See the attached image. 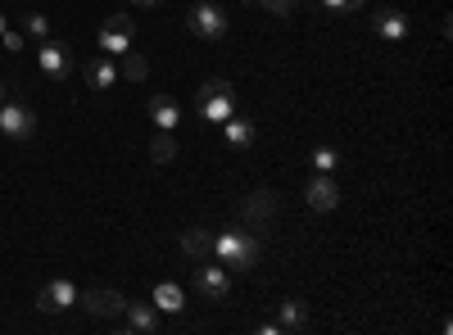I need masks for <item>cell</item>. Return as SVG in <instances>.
<instances>
[{
  "mask_svg": "<svg viewBox=\"0 0 453 335\" xmlns=\"http://www.w3.org/2000/svg\"><path fill=\"white\" fill-rule=\"evenodd\" d=\"M213 258L226 272H250V268H258V236L241 232V227H226L213 236Z\"/></svg>",
  "mask_w": 453,
  "mask_h": 335,
  "instance_id": "1",
  "label": "cell"
},
{
  "mask_svg": "<svg viewBox=\"0 0 453 335\" xmlns=\"http://www.w3.org/2000/svg\"><path fill=\"white\" fill-rule=\"evenodd\" d=\"M196 114H200V123L222 127L226 118L236 114V87L226 82V78H209V82L196 91Z\"/></svg>",
  "mask_w": 453,
  "mask_h": 335,
  "instance_id": "2",
  "label": "cell"
},
{
  "mask_svg": "<svg viewBox=\"0 0 453 335\" xmlns=\"http://www.w3.org/2000/svg\"><path fill=\"white\" fill-rule=\"evenodd\" d=\"M186 27H191L200 42H222V36H226V10H222V5H209V0H200V5L186 10Z\"/></svg>",
  "mask_w": 453,
  "mask_h": 335,
  "instance_id": "3",
  "label": "cell"
},
{
  "mask_svg": "<svg viewBox=\"0 0 453 335\" xmlns=\"http://www.w3.org/2000/svg\"><path fill=\"white\" fill-rule=\"evenodd\" d=\"M36 132V114L19 100V95H5L0 100V136H10V141H27Z\"/></svg>",
  "mask_w": 453,
  "mask_h": 335,
  "instance_id": "4",
  "label": "cell"
},
{
  "mask_svg": "<svg viewBox=\"0 0 453 335\" xmlns=\"http://www.w3.org/2000/svg\"><path fill=\"white\" fill-rule=\"evenodd\" d=\"M36 68H42V78L46 82H64L68 72H73V46L68 42H46L36 46Z\"/></svg>",
  "mask_w": 453,
  "mask_h": 335,
  "instance_id": "5",
  "label": "cell"
},
{
  "mask_svg": "<svg viewBox=\"0 0 453 335\" xmlns=\"http://www.w3.org/2000/svg\"><path fill=\"white\" fill-rule=\"evenodd\" d=\"M96 42H100V55H109V59H123V55L132 50V19H127V14H113L109 23H100Z\"/></svg>",
  "mask_w": 453,
  "mask_h": 335,
  "instance_id": "6",
  "label": "cell"
},
{
  "mask_svg": "<svg viewBox=\"0 0 453 335\" xmlns=\"http://www.w3.org/2000/svg\"><path fill=\"white\" fill-rule=\"evenodd\" d=\"M78 304H82L96 322H119V317H123V308H127V300H123L119 290H109V286H104V290L96 286V290L78 294Z\"/></svg>",
  "mask_w": 453,
  "mask_h": 335,
  "instance_id": "7",
  "label": "cell"
},
{
  "mask_svg": "<svg viewBox=\"0 0 453 335\" xmlns=\"http://www.w3.org/2000/svg\"><path fill=\"white\" fill-rule=\"evenodd\" d=\"M236 213L245 217V227H254V232H263L273 222V213H277V195L263 186V191H250L241 204H236Z\"/></svg>",
  "mask_w": 453,
  "mask_h": 335,
  "instance_id": "8",
  "label": "cell"
},
{
  "mask_svg": "<svg viewBox=\"0 0 453 335\" xmlns=\"http://www.w3.org/2000/svg\"><path fill=\"white\" fill-rule=\"evenodd\" d=\"M196 290L204 294V300H226L232 294V272H226L218 258L209 263V258H200V268H196Z\"/></svg>",
  "mask_w": 453,
  "mask_h": 335,
  "instance_id": "9",
  "label": "cell"
},
{
  "mask_svg": "<svg viewBox=\"0 0 453 335\" xmlns=\"http://www.w3.org/2000/svg\"><path fill=\"white\" fill-rule=\"evenodd\" d=\"M304 204L313 213H331L340 204V186L331 181V172H313V181L304 186Z\"/></svg>",
  "mask_w": 453,
  "mask_h": 335,
  "instance_id": "10",
  "label": "cell"
},
{
  "mask_svg": "<svg viewBox=\"0 0 453 335\" xmlns=\"http://www.w3.org/2000/svg\"><path fill=\"white\" fill-rule=\"evenodd\" d=\"M73 304H78V286H73V281H46L42 286V294H36V308H42V313H64V308H73Z\"/></svg>",
  "mask_w": 453,
  "mask_h": 335,
  "instance_id": "11",
  "label": "cell"
},
{
  "mask_svg": "<svg viewBox=\"0 0 453 335\" xmlns=\"http://www.w3.org/2000/svg\"><path fill=\"white\" fill-rule=\"evenodd\" d=\"M372 32L381 36V42H403L408 36V14L403 10H381V14H372Z\"/></svg>",
  "mask_w": 453,
  "mask_h": 335,
  "instance_id": "12",
  "label": "cell"
},
{
  "mask_svg": "<svg viewBox=\"0 0 453 335\" xmlns=\"http://www.w3.org/2000/svg\"><path fill=\"white\" fill-rule=\"evenodd\" d=\"M145 114H150V123H155L159 132H177V123H181V109L173 104V95H150Z\"/></svg>",
  "mask_w": 453,
  "mask_h": 335,
  "instance_id": "13",
  "label": "cell"
},
{
  "mask_svg": "<svg viewBox=\"0 0 453 335\" xmlns=\"http://www.w3.org/2000/svg\"><path fill=\"white\" fill-rule=\"evenodd\" d=\"M123 322H127V331H136V335H155V331L164 326L155 304H127V308H123Z\"/></svg>",
  "mask_w": 453,
  "mask_h": 335,
  "instance_id": "14",
  "label": "cell"
},
{
  "mask_svg": "<svg viewBox=\"0 0 453 335\" xmlns=\"http://www.w3.org/2000/svg\"><path fill=\"white\" fill-rule=\"evenodd\" d=\"M181 254L191 258V263H200V258H213V236H209L204 227L181 232Z\"/></svg>",
  "mask_w": 453,
  "mask_h": 335,
  "instance_id": "15",
  "label": "cell"
},
{
  "mask_svg": "<svg viewBox=\"0 0 453 335\" xmlns=\"http://www.w3.org/2000/svg\"><path fill=\"white\" fill-rule=\"evenodd\" d=\"M222 136H226V145H232V150H250V145H254V123L241 118V114H232V118L222 123Z\"/></svg>",
  "mask_w": 453,
  "mask_h": 335,
  "instance_id": "16",
  "label": "cell"
},
{
  "mask_svg": "<svg viewBox=\"0 0 453 335\" xmlns=\"http://www.w3.org/2000/svg\"><path fill=\"white\" fill-rule=\"evenodd\" d=\"M277 326H281V331H309V304H304V300H281Z\"/></svg>",
  "mask_w": 453,
  "mask_h": 335,
  "instance_id": "17",
  "label": "cell"
},
{
  "mask_svg": "<svg viewBox=\"0 0 453 335\" xmlns=\"http://www.w3.org/2000/svg\"><path fill=\"white\" fill-rule=\"evenodd\" d=\"M113 82H119V68L109 64V55H96V59L87 64V87H96V91H109Z\"/></svg>",
  "mask_w": 453,
  "mask_h": 335,
  "instance_id": "18",
  "label": "cell"
},
{
  "mask_svg": "<svg viewBox=\"0 0 453 335\" xmlns=\"http://www.w3.org/2000/svg\"><path fill=\"white\" fill-rule=\"evenodd\" d=\"M155 308H159V313H181V308H186V294H181L177 281H159V286H155Z\"/></svg>",
  "mask_w": 453,
  "mask_h": 335,
  "instance_id": "19",
  "label": "cell"
},
{
  "mask_svg": "<svg viewBox=\"0 0 453 335\" xmlns=\"http://www.w3.org/2000/svg\"><path fill=\"white\" fill-rule=\"evenodd\" d=\"M119 78H127V82H145V78H150V64H145V55L127 50V55H123V68H119Z\"/></svg>",
  "mask_w": 453,
  "mask_h": 335,
  "instance_id": "20",
  "label": "cell"
},
{
  "mask_svg": "<svg viewBox=\"0 0 453 335\" xmlns=\"http://www.w3.org/2000/svg\"><path fill=\"white\" fill-rule=\"evenodd\" d=\"M150 159H155V164H173V159H177V141H173V132H159L155 141H150Z\"/></svg>",
  "mask_w": 453,
  "mask_h": 335,
  "instance_id": "21",
  "label": "cell"
},
{
  "mask_svg": "<svg viewBox=\"0 0 453 335\" xmlns=\"http://www.w3.org/2000/svg\"><path fill=\"white\" fill-rule=\"evenodd\" d=\"M23 32L36 36V42H46V36H50V19L36 14V10H27V14H23Z\"/></svg>",
  "mask_w": 453,
  "mask_h": 335,
  "instance_id": "22",
  "label": "cell"
},
{
  "mask_svg": "<svg viewBox=\"0 0 453 335\" xmlns=\"http://www.w3.org/2000/svg\"><path fill=\"white\" fill-rule=\"evenodd\" d=\"M340 168V155L331 150V145H318L313 150V172H335Z\"/></svg>",
  "mask_w": 453,
  "mask_h": 335,
  "instance_id": "23",
  "label": "cell"
},
{
  "mask_svg": "<svg viewBox=\"0 0 453 335\" xmlns=\"http://www.w3.org/2000/svg\"><path fill=\"white\" fill-rule=\"evenodd\" d=\"M250 5H258L263 14H277V19H286V14H295L299 0H250Z\"/></svg>",
  "mask_w": 453,
  "mask_h": 335,
  "instance_id": "24",
  "label": "cell"
},
{
  "mask_svg": "<svg viewBox=\"0 0 453 335\" xmlns=\"http://www.w3.org/2000/svg\"><path fill=\"white\" fill-rule=\"evenodd\" d=\"M367 0H322V10L326 14H354V10H363Z\"/></svg>",
  "mask_w": 453,
  "mask_h": 335,
  "instance_id": "25",
  "label": "cell"
},
{
  "mask_svg": "<svg viewBox=\"0 0 453 335\" xmlns=\"http://www.w3.org/2000/svg\"><path fill=\"white\" fill-rule=\"evenodd\" d=\"M132 5H136V10H159L164 0H132Z\"/></svg>",
  "mask_w": 453,
  "mask_h": 335,
  "instance_id": "26",
  "label": "cell"
},
{
  "mask_svg": "<svg viewBox=\"0 0 453 335\" xmlns=\"http://www.w3.org/2000/svg\"><path fill=\"white\" fill-rule=\"evenodd\" d=\"M5 27H10V23H5V14H0V32H5Z\"/></svg>",
  "mask_w": 453,
  "mask_h": 335,
  "instance_id": "27",
  "label": "cell"
},
{
  "mask_svg": "<svg viewBox=\"0 0 453 335\" xmlns=\"http://www.w3.org/2000/svg\"><path fill=\"white\" fill-rule=\"evenodd\" d=\"M0 100H5V82H0Z\"/></svg>",
  "mask_w": 453,
  "mask_h": 335,
  "instance_id": "28",
  "label": "cell"
}]
</instances>
